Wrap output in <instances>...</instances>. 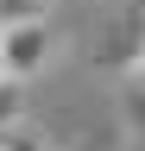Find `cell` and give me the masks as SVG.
I'll return each mask as SVG.
<instances>
[{"label":"cell","mask_w":145,"mask_h":151,"mask_svg":"<svg viewBox=\"0 0 145 151\" xmlns=\"http://www.w3.org/2000/svg\"><path fill=\"white\" fill-rule=\"evenodd\" d=\"M44 57H50V25L44 19H13V25H0V76H6V82L38 76Z\"/></svg>","instance_id":"6da1fadb"},{"label":"cell","mask_w":145,"mask_h":151,"mask_svg":"<svg viewBox=\"0 0 145 151\" xmlns=\"http://www.w3.org/2000/svg\"><path fill=\"white\" fill-rule=\"evenodd\" d=\"M19 120V82H0V132Z\"/></svg>","instance_id":"7a4b0ae2"},{"label":"cell","mask_w":145,"mask_h":151,"mask_svg":"<svg viewBox=\"0 0 145 151\" xmlns=\"http://www.w3.org/2000/svg\"><path fill=\"white\" fill-rule=\"evenodd\" d=\"M13 19H38V0H0V25H13Z\"/></svg>","instance_id":"3957f363"},{"label":"cell","mask_w":145,"mask_h":151,"mask_svg":"<svg viewBox=\"0 0 145 151\" xmlns=\"http://www.w3.org/2000/svg\"><path fill=\"white\" fill-rule=\"evenodd\" d=\"M133 69H139V82H145V50H139V63H133Z\"/></svg>","instance_id":"277c9868"},{"label":"cell","mask_w":145,"mask_h":151,"mask_svg":"<svg viewBox=\"0 0 145 151\" xmlns=\"http://www.w3.org/2000/svg\"><path fill=\"white\" fill-rule=\"evenodd\" d=\"M0 82H6V76H0Z\"/></svg>","instance_id":"5b68a950"}]
</instances>
